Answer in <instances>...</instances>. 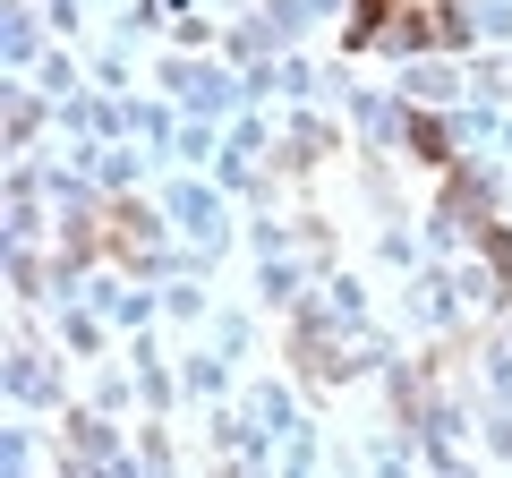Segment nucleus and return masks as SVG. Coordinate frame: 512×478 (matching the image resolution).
Here are the masks:
<instances>
[{"label":"nucleus","instance_id":"1","mask_svg":"<svg viewBox=\"0 0 512 478\" xmlns=\"http://www.w3.org/2000/svg\"><path fill=\"white\" fill-rule=\"evenodd\" d=\"M376 18H384V0H359V18H350V52H367V43H376Z\"/></svg>","mask_w":512,"mask_h":478}]
</instances>
